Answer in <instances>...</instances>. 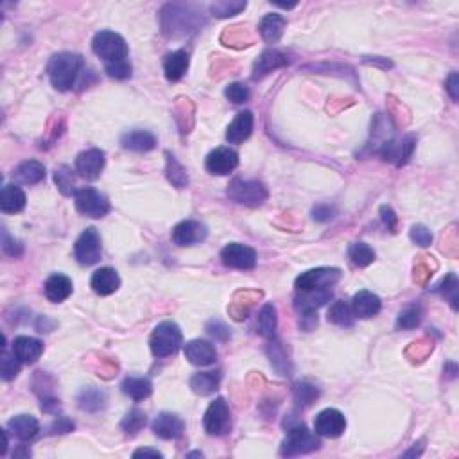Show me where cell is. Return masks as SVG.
Listing matches in <instances>:
<instances>
[{
	"label": "cell",
	"instance_id": "obj_1",
	"mask_svg": "<svg viewBox=\"0 0 459 459\" xmlns=\"http://www.w3.org/2000/svg\"><path fill=\"white\" fill-rule=\"evenodd\" d=\"M92 48L104 63V71L110 78L128 79L131 65L128 61V43L120 34L113 31H100L93 36Z\"/></svg>",
	"mask_w": 459,
	"mask_h": 459
},
{
	"label": "cell",
	"instance_id": "obj_2",
	"mask_svg": "<svg viewBox=\"0 0 459 459\" xmlns=\"http://www.w3.org/2000/svg\"><path fill=\"white\" fill-rule=\"evenodd\" d=\"M201 13L194 6L167 4L162 9V27L167 36H187L203 26Z\"/></svg>",
	"mask_w": 459,
	"mask_h": 459
},
{
	"label": "cell",
	"instance_id": "obj_3",
	"mask_svg": "<svg viewBox=\"0 0 459 459\" xmlns=\"http://www.w3.org/2000/svg\"><path fill=\"white\" fill-rule=\"evenodd\" d=\"M85 61L79 54H72V52H60L54 54L48 61V78H51L52 86L60 92H67L78 81L79 74H81Z\"/></svg>",
	"mask_w": 459,
	"mask_h": 459
},
{
	"label": "cell",
	"instance_id": "obj_4",
	"mask_svg": "<svg viewBox=\"0 0 459 459\" xmlns=\"http://www.w3.org/2000/svg\"><path fill=\"white\" fill-rule=\"evenodd\" d=\"M183 343V334L180 326L172 321H163L151 334V352L155 357H169L180 350Z\"/></svg>",
	"mask_w": 459,
	"mask_h": 459
},
{
	"label": "cell",
	"instance_id": "obj_5",
	"mask_svg": "<svg viewBox=\"0 0 459 459\" xmlns=\"http://www.w3.org/2000/svg\"><path fill=\"white\" fill-rule=\"evenodd\" d=\"M319 445L321 443L314 433H311L304 423H296V426H289V429H287V436L282 443L280 454L287 455V458L311 454V452L318 450Z\"/></svg>",
	"mask_w": 459,
	"mask_h": 459
},
{
	"label": "cell",
	"instance_id": "obj_6",
	"mask_svg": "<svg viewBox=\"0 0 459 459\" xmlns=\"http://www.w3.org/2000/svg\"><path fill=\"white\" fill-rule=\"evenodd\" d=\"M228 197L246 207H260L267 200V189L255 180L235 178L228 185Z\"/></svg>",
	"mask_w": 459,
	"mask_h": 459
},
{
	"label": "cell",
	"instance_id": "obj_7",
	"mask_svg": "<svg viewBox=\"0 0 459 459\" xmlns=\"http://www.w3.org/2000/svg\"><path fill=\"white\" fill-rule=\"evenodd\" d=\"M74 200L79 214L86 215V217H104L111 208L108 197L92 187H83V189L76 190Z\"/></svg>",
	"mask_w": 459,
	"mask_h": 459
},
{
	"label": "cell",
	"instance_id": "obj_8",
	"mask_svg": "<svg viewBox=\"0 0 459 459\" xmlns=\"http://www.w3.org/2000/svg\"><path fill=\"white\" fill-rule=\"evenodd\" d=\"M203 426L207 434L210 436H225L232 429V418H230V408L226 404V400L222 396L215 398L210 406H208L207 413H205Z\"/></svg>",
	"mask_w": 459,
	"mask_h": 459
},
{
	"label": "cell",
	"instance_id": "obj_9",
	"mask_svg": "<svg viewBox=\"0 0 459 459\" xmlns=\"http://www.w3.org/2000/svg\"><path fill=\"white\" fill-rule=\"evenodd\" d=\"M74 257L81 266H93L103 257L100 237L96 228H86L74 244Z\"/></svg>",
	"mask_w": 459,
	"mask_h": 459
},
{
	"label": "cell",
	"instance_id": "obj_10",
	"mask_svg": "<svg viewBox=\"0 0 459 459\" xmlns=\"http://www.w3.org/2000/svg\"><path fill=\"white\" fill-rule=\"evenodd\" d=\"M341 278V271L336 267H318L301 273L296 278V291L330 289Z\"/></svg>",
	"mask_w": 459,
	"mask_h": 459
},
{
	"label": "cell",
	"instance_id": "obj_11",
	"mask_svg": "<svg viewBox=\"0 0 459 459\" xmlns=\"http://www.w3.org/2000/svg\"><path fill=\"white\" fill-rule=\"evenodd\" d=\"M221 260L226 267L248 271V269H253V267H255L257 253H255V249L249 248V246L234 242V244H228L225 249H222Z\"/></svg>",
	"mask_w": 459,
	"mask_h": 459
},
{
	"label": "cell",
	"instance_id": "obj_12",
	"mask_svg": "<svg viewBox=\"0 0 459 459\" xmlns=\"http://www.w3.org/2000/svg\"><path fill=\"white\" fill-rule=\"evenodd\" d=\"M346 429V418L337 409H325L314 418V430L323 438H339Z\"/></svg>",
	"mask_w": 459,
	"mask_h": 459
},
{
	"label": "cell",
	"instance_id": "obj_13",
	"mask_svg": "<svg viewBox=\"0 0 459 459\" xmlns=\"http://www.w3.org/2000/svg\"><path fill=\"white\" fill-rule=\"evenodd\" d=\"M104 163H106V158H104V153L100 149H88V151L79 153L78 158H76V172L81 178L93 182L103 172Z\"/></svg>",
	"mask_w": 459,
	"mask_h": 459
},
{
	"label": "cell",
	"instance_id": "obj_14",
	"mask_svg": "<svg viewBox=\"0 0 459 459\" xmlns=\"http://www.w3.org/2000/svg\"><path fill=\"white\" fill-rule=\"evenodd\" d=\"M239 165V155L230 148H217L207 156L205 167L210 175L225 176L230 175L232 170L237 169Z\"/></svg>",
	"mask_w": 459,
	"mask_h": 459
},
{
	"label": "cell",
	"instance_id": "obj_15",
	"mask_svg": "<svg viewBox=\"0 0 459 459\" xmlns=\"http://www.w3.org/2000/svg\"><path fill=\"white\" fill-rule=\"evenodd\" d=\"M207 239V228L197 221H182L172 230V242L176 246H194Z\"/></svg>",
	"mask_w": 459,
	"mask_h": 459
},
{
	"label": "cell",
	"instance_id": "obj_16",
	"mask_svg": "<svg viewBox=\"0 0 459 459\" xmlns=\"http://www.w3.org/2000/svg\"><path fill=\"white\" fill-rule=\"evenodd\" d=\"M413 149H415V137H404L402 140H389L388 144L382 145L378 149V155L382 156L388 162H395L396 165H404L413 155Z\"/></svg>",
	"mask_w": 459,
	"mask_h": 459
},
{
	"label": "cell",
	"instance_id": "obj_17",
	"mask_svg": "<svg viewBox=\"0 0 459 459\" xmlns=\"http://www.w3.org/2000/svg\"><path fill=\"white\" fill-rule=\"evenodd\" d=\"M183 352H185L187 361L190 364H194V366H208V364H214L215 359H217V352H215L214 344L203 339L189 341L185 344Z\"/></svg>",
	"mask_w": 459,
	"mask_h": 459
},
{
	"label": "cell",
	"instance_id": "obj_18",
	"mask_svg": "<svg viewBox=\"0 0 459 459\" xmlns=\"http://www.w3.org/2000/svg\"><path fill=\"white\" fill-rule=\"evenodd\" d=\"M13 354L16 359L24 364H33L43 354V343L36 337L29 336H19L13 341Z\"/></svg>",
	"mask_w": 459,
	"mask_h": 459
},
{
	"label": "cell",
	"instance_id": "obj_19",
	"mask_svg": "<svg viewBox=\"0 0 459 459\" xmlns=\"http://www.w3.org/2000/svg\"><path fill=\"white\" fill-rule=\"evenodd\" d=\"M153 433L162 440H176L183 434V420L178 415L172 413H160L155 420H153Z\"/></svg>",
	"mask_w": 459,
	"mask_h": 459
},
{
	"label": "cell",
	"instance_id": "obj_20",
	"mask_svg": "<svg viewBox=\"0 0 459 459\" xmlns=\"http://www.w3.org/2000/svg\"><path fill=\"white\" fill-rule=\"evenodd\" d=\"M330 300H332V289L298 291L294 307L300 314H307V312H318V309L329 304Z\"/></svg>",
	"mask_w": 459,
	"mask_h": 459
},
{
	"label": "cell",
	"instance_id": "obj_21",
	"mask_svg": "<svg viewBox=\"0 0 459 459\" xmlns=\"http://www.w3.org/2000/svg\"><path fill=\"white\" fill-rule=\"evenodd\" d=\"M287 63H289V60H287V56L284 52L277 51V48H267L259 56V60L253 65V79L262 78V76L269 74L277 68L285 67Z\"/></svg>",
	"mask_w": 459,
	"mask_h": 459
},
{
	"label": "cell",
	"instance_id": "obj_22",
	"mask_svg": "<svg viewBox=\"0 0 459 459\" xmlns=\"http://www.w3.org/2000/svg\"><path fill=\"white\" fill-rule=\"evenodd\" d=\"M90 285H92L93 293H97L99 296H110L119 289L120 278L117 271L111 269V267H100L92 274Z\"/></svg>",
	"mask_w": 459,
	"mask_h": 459
},
{
	"label": "cell",
	"instance_id": "obj_23",
	"mask_svg": "<svg viewBox=\"0 0 459 459\" xmlns=\"http://www.w3.org/2000/svg\"><path fill=\"white\" fill-rule=\"evenodd\" d=\"M253 131V113L252 111H241L237 113L232 124L226 130V140L230 144H241V142L248 140L249 135Z\"/></svg>",
	"mask_w": 459,
	"mask_h": 459
},
{
	"label": "cell",
	"instance_id": "obj_24",
	"mask_svg": "<svg viewBox=\"0 0 459 459\" xmlns=\"http://www.w3.org/2000/svg\"><path fill=\"white\" fill-rule=\"evenodd\" d=\"M381 307V298H378L377 294L370 293V291H359L352 300L354 316L361 319L373 318L375 314H378Z\"/></svg>",
	"mask_w": 459,
	"mask_h": 459
},
{
	"label": "cell",
	"instance_id": "obj_25",
	"mask_svg": "<svg viewBox=\"0 0 459 459\" xmlns=\"http://www.w3.org/2000/svg\"><path fill=\"white\" fill-rule=\"evenodd\" d=\"M189 52L175 51L163 58V72L169 81H180L189 68Z\"/></svg>",
	"mask_w": 459,
	"mask_h": 459
},
{
	"label": "cell",
	"instance_id": "obj_26",
	"mask_svg": "<svg viewBox=\"0 0 459 459\" xmlns=\"http://www.w3.org/2000/svg\"><path fill=\"white\" fill-rule=\"evenodd\" d=\"M72 280L65 274H52V277L47 278L45 282V296L48 298L54 304H60V301H65L72 294Z\"/></svg>",
	"mask_w": 459,
	"mask_h": 459
},
{
	"label": "cell",
	"instance_id": "obj_27",
	"mask_svg": "<svg viewBox=\"0 0 459 459\" xmlns=\"http://www.w3.org/2000/svg\"><path fill=\"white\" fill-rule=\"evenodd\" d=\"M8 430L11 434H15L19 440L29 441L33 438H36V434L40 433V423L34 416L31 415H19L13 416L8 422Z\"/></svg>",
	"mask_w": 459,
	"mask_h": 459
},
{
	"label": "cell",
	"instance_id": "obj_28",
	"mask_svg": "<svg viewBox=\"0 0 459 459\" xmlns=\"http://www.w3.org/2000/svg\"><path fill=\"white\" fill-rule=\"evenodd\" d=\"M120 144H123L124 149H130V151L148 153L151 151V149H155L156 138L155 135L145 130H133L123 135Z\"/></svg>",
	"mask_w": 459,
	"mask_h": 459
},
{
	"label": "cell",
	"instance_id": "obj_29",
	"mask_svg": "<svg viewBox=\"0 0 459 459\" xmlns=\"http://www.w3.org/2000/svg\"><path fill=\"white\" fill-rule=\"evenodd\" d=\"M13 178L24 185H36V183L45 180V167L43 163L36 162V160H26L20 163L13 172Z\"/></svg>",
	"mask_w": 459,
	"mask_h": 459
},
{
	"label": "cell",
	"instance_id": "obj_30",
	"mask_svg": "<svg viewBox=\"0 0 459 459\" xmlns=\"http://www.w3.org/2000/svg\"><path fill=\"white\" fill-rule=\"evenodd\" d=\"M26 207V194L19 185H4L0 192V210L4 214H16Z\"/></svg>",
	"mask_w": 459,
	"mask_h": 459
},
{
	"label": "cell",
	"instance_id": "obj_31",
	"mask_svg": "<svg viewBox=\"0 0 459 459\" xmlns=\"http://www.w3.org/2000/svg\"><path fill=\"white\" fill-rule=\"evenodd\" d=\"M76 400H78L79 409L88 413H97L106 406V393L103 389L88 386V388H83L78 393V398Z\"/></svg>",
	"mask_w": 459,
	"mask_h": 459
},
{
	"label": "cell",
	"instance_id": "obj_32",
	"mask_svg": "<svg viewBox=\"0 0 459 459\" xmlns=\"http://www.w3.org/2000/svg\"><path fill=\"white\" fill-rule=\"evenodd\" d=\"M284 27H285V19L284 16L277 15V13H271V15H266L260 22L259 31L260 36L264 38V41L267 43H277L278 40L284 34Z\"/></svg>",
	"mask_w": 459,
	"mask_h": 459
},
{
	"label": "cell",
	"instance_id": "obj_33",
	"mask_svg": "<svg viewBox=\"0 0 459 459\" xmlns=\"http://www.w3.org/2000/svg\"><path fill=\"white\" fill-rule=\"evenodd\" d=\"M219 382H221V371H203L190 378V388L197 395L207 396L217 391Z\"/></svg>",
	"mask_w": 459,
	"mask_h": 459
},
{
	"label": "cell",
	"instance_id": "obj_34",
	"mask_svg": "<svg viewBox=\"0 0 459 459\" xmlns=\"http://www.w3.org/2000/svg\"><path fill=\"white\" fill-rule=\"evenodd\" d=\"M120 389H123L124 395L130 396L131 400H135V402H140V400L148 398L149 395H151L153 391V384L149 378H144V377H128L124 378L123 386H120Z\"/></svg>",
	"mask_w": 459,
	"mask_h": 459
},
{
	"label": "cell",
	"instance_id": "obj_35",
	"mask_svg": "<svg viewBox=\"0 0 459 459\" xmlns=\"http://www.w3.org/2000/svg\"><path fill=\"white\" fill-rule=\"evenodd\" d=\"M267 354H269V359H271V366L274 368V370L278 371L280 375H291V371H293V366H291L289 359H287V354H285L284 346H282V343H278L277 339L273 337V341L269 343V346H267Z\"/></svg>",
	"mask_w": 459,
	"mask_h": 459
},
{
	"label": "cell",
	"instance_id": "obj_36",
	"mask_svg": "<svg viewBox=\"0 0 459 459\" xmlns=\"http://www.w3.org/2000/svg\"><path fill=\"white\" fill-rule=\"evenodd\" d=\"M257 329H259L260 336L266 337V339H273L274 334H277V309L271 304L264 305L262 311H260Z\"/></svg>",
	"mask_w": 459,
	"mask_h": 459
},
{
	"label": "cell",
	"instance_id": "obj_37",
	"mask_svg": "<svg viewBox=\"0 0 459 459\" xmlns=\"http://www.w3.org/2000/svg\"><path fill=\"white\" fill-rule=\"evenodd\" d=\"M349 259L356 267H366L375 260V252L366 242H354L349 248Z\"/></svg>",
	"mask_w": 459,
	"mask_h": 459
},
{
	"label": "cell",
	"instance_id": "obj_38",
	"mask_svg": "<svg viewBox=\"0 0 459 459\" xmlns=\"http://www.w3.org/2000/svg\"><path fill=\"white\" fill-rule=\"evenodd\" d=\"M354 312L352 305L346 301H336L329 311V321L339 326H352L354 325Z\"/></svg>",
	"mask_w": 459,
	"mask_h": 459
},
{
	"label": "cell",
	"instance_id": "obj_39",
	"mask_svg": "<svg viewBox=\"0 0 459 459\" xmlns=\"http://www.w3.org/2000/svg\"><path fill=\"white\" fill-rule=\"evenodd\" d=\"M167 156V178L169 182L172 183L178 189H183V187L189 185V176H187V170L183 169L182 165L178 163V160L175 156L170 155V153H165Z\"/></svg>",
	"mask_w": 459,
	"mask_h": 459
},
{
	"label": "cell",
	"instance_id": "obj_40",
	"mask_svg": "<svg viewBox=\"0 0 459 459\" xmlns=\"http://www.w3.org/2000/svg\"><path fill=\"white\" fill-rule=\"evenodd\" d=\"M54 182L63 196H72V194H76V176L68 165L56 167Z\"/></svg>",
	"mask_w": 459,
	"mask_h": 459
},
{
	"label": "cell",
	"instance_id": "obj_41",
	"mask_svg": "<svg viewBox=\"0 0 459 459\" xmlns=\"http://www.w3.org/2000/svg\"><path fill=\"white\" fill-rule=\"evenodd\" d=\"M294 402L301 408H307L312 402H316V398L319 396V389L316 386L309 384V382H296L293 388Z\"/></svg>",
	"mask_w": 459,
	"mask_h": 459
},
{
	"label": "cell",
	"instance_id": "obj_42",
	"mask_svg": "<svg viewBox=\"0 0 459 459\" xmlns=\"http://www.w3.org/2000/svg\"><path fill=\"white\" fill-rule=\"evenodd\" d=\"M422 321V309L418 305H409L404 311H400L398 318H396V329L400 330H411L416 329Z\"/></svg>",
	"mask_w": 459,
	"mask_h": 459
},
{
	"label": "cell",
	"instance_id": "obj_43",
	"mask_svg": "<svg viewBox=\"0 0 459 459\" xmlns=\"http://www.w3.org/2000/svg\"><path fill=\"white\" fill-rule=\"evenodd\" d=\"M144 426H145V415L144 411H140V409H131V411L124 416L123 423H120V427H123V430L128 434V436L137 434Z\"/></svg>",
	"mask_w": 459,
	"mask_h": 459
},
{
	"label": "cell",
	"instance_id": "obj_44",
	"mask_svg": "<svg viewBox=\"0 0 459 459\" xmlns=\"http://www.w3.org/2000/svg\"><path fill=\"white\" fill-rule=\"evenodd\" d=\"M438 291L450 301L452 309L458 311V277L454 273L447 274V277L441 280V284L438 285Z\"/></svg>",
	"mask_w": 459,
	"mask_h": 459
},
{
	"label": "cell",
	"instance_id": "obj_45",
	"mask_svg": "<svg viewBox=\"0 0 459 459\" xmlns=\"http://www.w3.org/2000/svg\"><path fill=\"white\" fill-rule=\"evenodd\" d=\"M244 8L246 2H215V4H212L210 11L217 19H228V16L241 13Z\"/></svg>",
	"mask_w": 459,
	"mask_h": 459
},
{
	"label": "cell",
	"instance_id": "obj_46",
	"mask_svg": "<svg viewBox=\"0 0 459 459\" xmlns=\"http://www.w3.org/2000/svg\"><path fill=\"white\" fill-rule=\"evenodd\" d=\"M20 371V361L16 359L15 354H8L4 350L2 352V363H0V373H2V378L4 381H11L19 375Z\"/></svg>",
	"mask_w": 459,
	"mask_h": 459
},
{
	"label": "cell",
	"instance_id": "obj_47",
	"mask_svg": "<svg viewBox=\"0 0 459 459\" xmlns=\"http://www.w3.org/2000/svg\"><path fill=\"white\" fill-rule=\"evenodd\" d=\"M225 96L234 104H242L249 99V88L244 83H232V85L226 86Z\"/></svg>",
	"mask_w": 459,
	"mask_h": 459
},
{
	"label": "cell",
	"instance_id": "obj_48",
	"mask_svg": "<svg viewBox=\"0 0 459 459\" xmlns=\"http://www.w3.org/2000/svg\"><path fill=\"white\" fill-rule=\"evenodd\" d=\"M409 237L415 244L422 246V248H427V246L433 244V234H430V230L423 225H415L409 232Z\"/></svg>",
	"mask_w": 459,
	"mask_h": 459
},
{
	"label": "cell",
	"instance_id": "obj_49",
	"mask_svg": "<svg viewBox=\"0 0 459 459\" xmlns=\"http://www.w3.org/2000/svg\"><path fill=\"white\" fill-rule=\"evenodd\" d=\"M2 249H4L6 255L9 257H20L24 252V246L20 244L16 239H13L11 235L8 234L4 230V234H2Z\"/></svg>",
	"mask_w": 459,
	"mask_h": 459
},
{
	"label": "cell",
	"instance_id": "obj_50",
	"mask_svg": "<svg viewBox=\"0 0 459 459\" xmlns=\"http://www.w3.org/2000/svg\"><path fill=\"white\" fill-rule=\"evenodd\" d=\"M207 332L210 334L212 337H215L217 341H228L230 339V329L219 319H212L207 325Z\"/></svg>",
	"mask_w": 459,
	"mask_h": 459
},
{
	"label": "cell",
	"instance_id": "obj_51",
	"mask_svg": "<svg viewBox=\"0 0 459 459\" xmlns=\"http://www.w3.org/2000/svg\"><path fill=\"white\" fill-rule=\"evenodd\" d=\"M71 430H74V423H72L68 418H65V416H60V418L56 420V422L48 427V433L51 434H65V433H71Z\"/></svg>",
	"mask_w": 459,
	"mask_h": 459
},
{
	"label": "cell",
	"instance_id": "obj_52",
	"mask_svg": "<svg viewBox=\"0 0 459 459\" xmlns=\"http://www.w3.org/2000/svg\"><path fill=\"white\" fill-rule=\"evenodd\" d=\"M312 217L319 222H326L334 217V208L329 207V205H318V207L312 210Z\"/></svg>",
	"mask_w": 459,
	"mask_h": 459
},
{
	"label": "cell",
	"instance_id": "obj_53",
	"mask_svg": "<svg viewBox=\"0 0 459 459\" xmlns=\"http://www.w3.org/2000/svg\"><path fill=\"white\" fill-rule=\"evenodd\" d=\"M381 214H382V221H384V225L388 226V230L395 232L398 219H396V215H395V212H393V208L386 207V205H384V207L381 208Z\"/></svg>",
	"mask_w": 459,
	"mask_h": 459
},
{
	"label": "cell",
	"instance_id": "obj_54",
	"mask_svg": "<svg viewBox=\"0 0 459 459\" xmlns=\"http://www.w3.org/2000/svg\"><path fill=\"white\" fill-rule=\"evenodd\" d=\"M458 83H459L458 72H452V74L448 76L447 83H445V86H447V92L450 93V97L454 100H458Z\"/></svg>",
	"mask_w": 459,
	"mask_h": 459
},
{
	"label": "cell",
	"instance_id": "obj_55",
	"mask_svg": "<svg viewBox=\"0 0 459 459\" xmlns=\"http://www.w3.org/2000/svg\"><path fill=\"white\" fill-rule=\"evenodd\" d=\"M364 63L375 65V67H382V68L393 67V63L388 60V58H378V56H375V58H364Z\"/></svg>",
	"mask_w": 459,
	"mask_h": 459
},
{
	"label": "cell",
	"instance_id": "obj_56",
	"mask_svg": "<svg viewBox=\"0 0 459 459\" xmlns=\"http://www.w3.org/2000/svg\"><path fill=\"white\" fill-rule=\"evenodd\" d=\"M135 458H140V455H153V458H162V452L158 450H153V448H138L137 452H135Z\"/></svg>",
	"mask_w": 459,
	"mask_h": 459
}]
</instances>
